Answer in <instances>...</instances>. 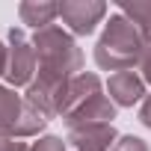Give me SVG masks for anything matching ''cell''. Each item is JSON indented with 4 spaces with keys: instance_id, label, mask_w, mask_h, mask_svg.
Here are the masks:
<instances>
[{
    "instance_id": "6da1fadb",
    "label": "cell",
    "mask_w": 151,
    "mask_h": 151,
    "mask_svg": "<svg viewBox=\"0 0 151 151\" xmlns=\"http://www.w3.org/2000/svg\"><path fill=\"white\" fill-rule=\"evenodd\" d=\"M136 56H142V42H139V33L133 30V24H127L122 18L110 21V27L98 45V62L104 68H124Z\"/></svg>"
},
{
    "instance_id": "7a4b0ae2",
    "label": "cell",
    "mask_w": 151,
    "mask_h": 151,
    "mask_svg": "<svg viewBox=\"0 0 151 151\" xmlns=\"http://www.w3.org/2000/svg\"><path fill=\"white\" fill-rule=\"evenodd\" d=\"M59 15L77 33H92L95 21L104 15V6L101 3H95V6H74V3H68V6H59Z\"/></svg>"
},
{
    "instance_id": "3957f363",
    "label": "cell",
    "mask_w": 151,
    "mask_h": 151,
    "mask_svg": "<svg viewBox=\"0 0 151 151\" xmlns=\"http://www.w3.org/2000/svg\"><path fill=\"white\" fill-rule=\"evenodd\" d=\"M110 89H113L119 104H133V101L142 98V83L133 77V71H119L110 80Z\"/></svg>"
},
{
    "instance_id": "277c9868",
    "label": "cell",
    "mask_w": 151,
    "mask_h": 151,
    "mask_svg": "<svg viewBox=\"0 0 151 151\" xmlns=\"http://www.w3.org/2000/svg\"><path fill=\"white\" fill-rule=\"evenodd\" d=\"M12 42H15V50H12V62H9V80L12 83H24L33 71V62H30V53H27V45L21 42L18 33H12Z\"/></svg>"
},
{
    "instance_id": "5b68a950",
    "label": "cell",
    "mask_w": 151,
    "mask_h": 151,
    "mask_svg": "<svg viewBox=\"0 0 151 151\" xmlns=\"http://www.w3.org/2000/svg\"><path fill=\"white\" fill-rule=\"evenodd\" d=\"M18 110H21L18 98L12 92H6V89H0V130H12L15 133V127H18Z\"/></svg>"
},
{
    "instance_id": "8992f818",
    "label": "cell",
    "mask_w": 151,
    "mask_h": 151,
    "mask_svg": "<svg viewBox=\"0 0 151 151\" xmlns=\"http://www.w3.org/2000/svg\"><path fill=\"white\" fill-rule=\"evenodd\" d=\"M133 18H139L142 21V30L151 36V6H133V9H127Z\"/></svg>"
},
{
    "instance_id": "52a82bcc",
    "label": "cell",
    "mask_w": 151,
    "mask_h": 151,
    "mask_svg": "<svg viewBox=\"0 0 151 151\" xmlns=\"http://www.w3.org/2000/svg\"><path fill=\"white\" fill-rule=\"evenodd\" d=\"M116 151H148V148L142 145V139H133V136H127V139H122V145H119Z\"/></svg>"
},
{
    "instance_id": "ba28073f",
    "label": "cell",
    "mask_w": 151,
    "mask_h": 151,
    "mask_svg": "<svg viewBox=\"0 0 151 151\" xmlns=\"http://www.w3.org/2000/svg\"><path fill=\"white\" fill-rule=\"evenodd\" d=\"M36 151H65V148H62V142H59V139H42Z\"/></svg>"
},
{
    "instance_id": "9c48e42d",
    "label": "cell",
    "mask_w": 151,
    "mask_h": 151,
    "mask_svg": "<svg viewBox=\"0 0 151 151\" xmlns=\"http://www.w3.org/2000/svg\"><path fill=\"white\" fill-rule=\"evenodd\" d=\"M142 56H145V59H142V68H145V77L151 80V50H145Z\"/></svg>"
},
{
    "instance_id": "30bf717a",
    "label": "cell",
    "mask_w": 151,
    "mask_h": 151,
    "mask_svg": "<svg viewBox=\"0 0 151 151\" xmlns=\"http://www.w3.org/2000/svg\"><path fill=\"white\" fill-rule=\"evenodd\" d=\"M142 122L151 127V98H148V101H145V107H142Z\"/></svg>"
},
{
    "instance_id": "8fae6325",
    "label": "cell",
    "mask_w": 151,
    "mask_h": 151,
    "mask_svg": "<svg viewBox=\"0 0 151 151\" xmlns=\"http://www.w3.org/2000/svg\"><path fill=\"white\" fill-rule=\"evenodd\" d=\"M6 68V53H3V47H0V71Z\"/></svg>"
}]
</instances>
